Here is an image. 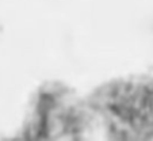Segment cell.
Instances as JSON below:
<instances>
[{
  "instance_id": "6da1fadb",
  "label": "cell",
  "mask_w": 153,
  "mask_h": 141,
  "mask_svg": "<svg viewBox=\"0 0 153 141\" xmlns=\"http://www.w3.org/2000/svg\"><path fill=\"white\" fill-rule=\"evenodd\" d=\"M87 102L104 138L153 141V76L113 78L98 84Z\"/></svg>"
},
{
  "instance_id": "7a4b0ae2",
  "label": "cell",
  "mask_w": 153,
  "mask_h": 141,
  "mask_svg": "<svg viewBox=\"0 0 153 141\" xmlns=\"http://www.w3.org/2000/svg\"><path fill=\"white\" fill-rule=\"evenodd\" d=\"M95 128L87 96L62 80H46L30 96L18 134L26 141H76Z\"/></svg>"
}]
</instances>
